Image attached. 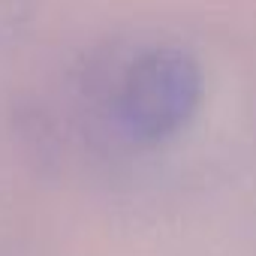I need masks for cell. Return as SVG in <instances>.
Segmentation results:
<instances>
[{
    "instance_id": "obj_1",
    "label": "cell",
    "mask_w": 256,
    "mask_h": 256,
    "mask_svg": "<svg viewBox=\"0 0 256 256\" xmlns=\"http://www.w3.org/2000/svg\"><path fill=\"white\" fill-rule=\"evenodd\" d=\"M202 96L199 66L178 48L142 54L120 82L118 112L139 139H163L187 124Z\"/></svg>"
}]
</instances>
